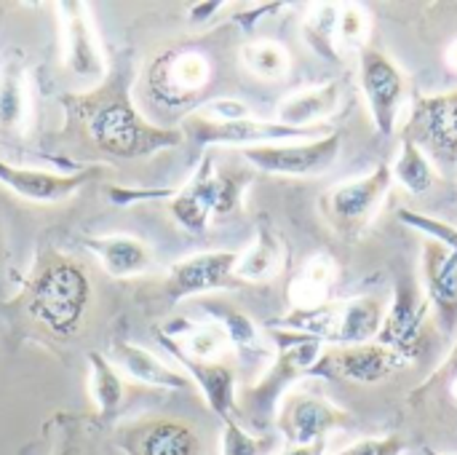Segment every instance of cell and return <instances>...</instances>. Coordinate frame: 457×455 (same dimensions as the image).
Returning a JSON list of instances; mask_svg holds the SVG:
<instances>
[{
    "mask_svg": "<svg viewBox=\"0 0 457 455\" xmlns=\"http://www.w3.org/2000/svg\"><path fill=\"white\" fill-rule=\"evenodd\" d=\"M131 83L134 70L129 59H120L94 88L64 94L59 102L67 113V131L112 158H145L179 147L182 129L150 123L131 99Z\"/></svg>",
    "mask_w": 457,
    "mask_h": 455,
    "instance_id": "6da1fadb",
    "label": "cell"
},
{
    "mask_svg": "<svg viewBox=\"0 0 457 455\" xmlns=\"http://www.w3.org/2000/svg\"><path fill=\"white\" fill-rule=\"evenodd\" d=\"M91 279L86 268L54 247H43L24 279L19 306L56 338H72L91 308Z\"/></svg>",
    "mask_w": 457,
    "mask_h": 455,
    "instance_id": "7a4b0ae2",
    "label": "cell"
},
{
    "mask_svg": "<svg viewBox=\"0 0 457 455\" xmlns=\"http://www.w3.org/2000/svg\"><path fill=\"white\" fill-rule=\"evenodd\" d=\"M265 333L273 343V362L262 373V378L252 383L238 400V416H246L249 424L260 432L276 424L281 400L289 392H295V386L303 378H311L324 351L321 341L308 338L303 333L276 330V327H265Z\"/></svg>",
    "mask_w": 457,
    "mask_h": 455,
    "instance_id": "3957f363",
    "label": "cell"
},
{
    "mask_svg": "<svg viewBox=\"0 0 457 455\" xmlns=\"http://www.w3.org/2000/svg\"><path fill=\"white\" fill-rule=\"evenodd\" d=\"M386 308L378 298H348L329 300L313 311H287L284 316L268 322L276 330L303 333L321 341L324 346H356L378 338Z\"/></svg>",
    "mask_w": 457,
    "mask_h": 455,
    "instance_id": "277c9868",
    "label": "cell"
},
{
    "mask_svg": "<svg viewBox=\"0 0 457 455\" xmlns=\"http://www.w3.org/2000/svg\"><path fill=\"white\" fill-rule=\"evenodd\" d=\"M214 80V62L195 46L166 48L153 56L145 70V86L153 105L161 110H185L201 105V97Z\"/></svg>",
    "mask_w": 457,
    "mask_h": 455,
    "instance_id": "5b68a950",
    "label": "cell"
},
{
    "mask_svg": "<svg viewBox=\"0 0 457 455\" xmlns=\"http://www.w3.org/2000/svg\"><path fill=\"white\" fill-rule=\"evenodd\" d=\"M394 188V174L388 164H378L372 172L345 180L321 196V215L335 233L343 239H359L378 212L383 209L386 196Z\"/></svg>",
    "mask_w": 457,
    "mask_h": 455,
    "instance_id": "8992f818",
    "label": "cell"
},
{
    "mask_svg": "<svg viewBox=\"0 0 457 455\" xmlns=\"http://www.w3.org/2000/svg\"><path fill=\"white\" fill-rule=\"evenodd\" d=\"M335 129L321 123L311 129H295L287 123H278L276 118H241V121H228V123H214L204 121L198 115H185L182 134L204 147H260V145H278V142H295V139H319L332 134Z\"/></svg>",
    "mask_w": 457,
    "mask_h": 455,
    "instance_id": "52a82bcc",
    "label": "cell"
},
{
    "mask_svg": "<svg viewBox=\"0 0 457 455\" xmlns=\"http://www.w3.org/2000/svg\"><path fill=\"white\" fill-rule=\"evenodd\" d=\"M415 362L404 354L370 341L356 346H324L311 378H327V381H348V383H383L391 375L412 367Z\"/></svg>",
    "mask_w": 457,
    "mask_h": 455,
    "instance_id": "ba28073f",
    "label": "cell"
},
{
    "mask_svg": "<svg viewBox=\"0 0 457 455\" xmlns=\"http://www.w3.org/2000/svg\"><path fill=\"white\" fill-rule=\"evenodd\" d=\"M359 86L378 134L391 137L399 126L407 99V78L402 67L380 48L364 46L359 51Z\"/></svg>",
    "mask_w": 457,
    "mask_h": 455,
    "instance_id": "9c48e42d",
    "label": "cell"
},
{
    "mask_svg": "<svg viewBox=\"0 0 457 455\" xmlns=\"http://www.w3.org/2000/svg\"><path fill=\"white\" fill-rule=\"evenodd\" d=\"M343 150V134L335 129L327 137L305 142H278L241 150L244 161L265 174L276 177H319L329 172Z\"/></svg>",
    "mask_w": 457,
    "mask_h": 455,
    "instance_id": "30bf717a",
    "label": "cell"
},
{
    "mask_svg": "<svg viewBox=\"0 0 457 455\" xmlns=\"http://www.w3.org/2000/svg\"><path fill=\"white\" fill-rule=\"evenodd\" d=\"M59 16V38H62V62L64 67L83 80V86L94 88L107 78V56L102 40L96 35L88 3L64 0L56 3Z\"/></svg>",
    "mask_w": 457,
    "mask_h": 455,
    "instance_id": "8fae6325",
    "label": "cell"
},
{
    "mask_svg": "<svg viewBox=\"0 0 457 455\" xmlns=\"http://www.w3.org/2000/svg\"><path fill=\"white\" fill-rule=\"evenodd\" d=\"M351 424L353 418L348 410L313 392H289L276 413V429L289 442V448L327 442L329 434L348 429Z\"/></svg>",
    "mask_w": 457,
    "mask_h": 455,
    "instance_id": "7c38bea8",
    "label": "cell"
},
{
    "mask_svg": "<svg viewBox=\"0 0 457 455\" xmlns=\"http://www.w3.org/2000/svg\"><path fill=\"white\" fill-rule=\"evenodd\" d=\"M404 137L434 161L457 164V88L442 94H418L404 126Z\"/></svg>",
    "mask_w": 457,
    "mask_h": 455,
    "instance_id": "4fadbf2b",
    "label": "cell"
},
{
    "mask_svg": "<svg viewBox=\"0 0 457 455\" xmlns=\"http://www.w3.org/2000/svg\"><path fill=\"white\" fill-rule=\"evenodd\" d=\"M241 252L233 249H206L177 260L166 274V298L182 303L214 290L236 287V263Z\"/></svg>",
    "mask_w": 457,
    "mask_h": 455,
    "instance_id": "5bb4252c",
    "label": "cell"
},
{
    "mask_svg": "<svg viewBox=\"0 0 457 455\" xmlns=\"http://www.w3.org/2000/svg\"><path fill=\"white\" fill-rule=\"evenodd\" d=\"M428 316H431V306L423 295V287L412 276H407L396 284L394 303L386 311L375 341L415 362V357L426 341Z\"/></svg>",
    "mask_w": 457,
    "mask_h": 455,
    "instance_id": "9a60e30c",
    "label": "cell"
},
{
    "mask_svg": "<svg viewBox=\"0 0 457 455\" xmlns=\"http://www.w3.org/2000/svg\"><path fill=\"white\" fill-rule=\"evenodd\" d=\"M126 455H204V437L198 429L179 418H142L123 426L115 437Z\"/></svg>",
    "mask_w": 457,
    "mask_h": 455,
    "instance_id": "2e32d148",
    "label": "cell"
},
{
    "mask_svg": "<svg viewBox=\"0 0 457 455\" xmlns=\"http://www.w3.org/2000/svg\"><path fill=\"white\" fill-rule=\"evenodd\" d=\"M420 287L431 306V319L439 333L453 341L457 335V255L436 241H426L420 257Z\"/></svg>",
    "mask_w": 457,
    "mask_h": 455,
    "instance_id": "e0dca14e",
    "label": "cell"
},
{
    "mask_svg": "<svg viewBox=\"0 0 457 455\" xmlns=\"http://www.w3.org/2000/svg\"><path fill=\"white\" fill-rule=\"evenodd\" d=\"M104 169L102 166H86L72 174L32 169V166H16L0 158V185L8 188L13 196L32 201V204H59L75 196L83 185L96 180Z\"/></svg>",
    "mask_w": 457,
    "mask_h": 455,
    "instance_id": "ac0fdd59",
    "label": "cell"
},
{
    "mask_svg": "<svg viewBox=\"0 0 457 455\" xmlns=\"http://www.w3.org/2000/svg\"><path fill=\"white\" fill-rule=\"evenodd\" d=\"M169 215L171 220L193 233L201 236L206 233L212 217H217V206H220V169L212 158V153H206L198 164V169L193 172V177L174 190V196L169 198Z\"/></svg>",
    "mask_w": 457,
    "mask_h": 455,
    "instance_id": "d6986e66",
    "label": "cell"
},
{
    "mask_svg": "<svg viewBox=\"0 0 457 455\" xmlns=\"http://www.w3.org/2000/svg\"><path fill=\"white\" fill-rule=\"evenodd\" d=\"M32 118L29 75L21 51H11L0 59V137L21 139Z\"/></svg>",
    "mask_w": 457,
    "mask_h": 455,
    "instance_id": "ffe728a7",
    "label": "cell"
},
{
    "mask_svg": "<svg viewBox=\"0 0 457 455\" xmlns=\"http://www.w3.org/2000/svg\"><path fill=\"white\" fill-rule=\"evenodd\" d=\"M177 365L182 367V373L190 378V383L198 386V392L204 394L209 410L220 418V421H230L238 418V392H236V373L230 365L225 362H198L185 357L177 349H166Z\"/></svg>",
    "mask_w": 457,
    "mask_h": 455,
    "instance_id": "44dd1931",
    "label": "cell"
},
{
    "mask_svg": "<svg viewBox=\"0 0 457 455\" xmlns=\"http://www.w3.org/2000/svg\"><path fill=\"white\" fill-rule=\"evenodd\" d=\"M83 247L102 263V268L112 279H134L153 268L155 255L153 247L129 233H104V236H83Z\"/></svg>",
    "mask_w": 457,
    "mask_h": 455,
    "instance_id": "7402d4cb",
    "label": "cell"
},
{
    "mask_svg": "<svg viewBox=\"0 0 457 455\" xmlns=\"http://www.w3.org/2000/svg\"><path fill=\"white\" fill-rule=\"evenodd\" d=\"M340 105H343V80H324L287 94L276 105V121L295 129H311V126H321L324 118L335 115Z\"/></svg>",
    "mask_w": 457,
    "mask_h": 455,
    "instance_id": "603a6c76",
    "label": "cell"
},
{
    "mask_svg": "<svg viewBox=\"0 0 457 455\" xmlns=\"http://www.w3.org/2000/svg\"><path fill=\"white\" fill-rule=\"evenodd\" d=\"M204 311L212 322L222 327L228 335L230 349L246 362V365H262L268 357H273V349L268 346V333L254 324L249 314H244L236 306L228 303H204Z\"/></svg>",
    "mask_w": 457,
    "mask_h": 455,
    "instance_id": "cb8c5ba5",
    "label": "cell"
},
{
    "mask_svg": "<svg viewBox=\"0 0 457 455\" xmlns=\"http://www.w3.org/2000/svg\"><path fill=\"white\" fill-rule=\"evenodd\" d=\"M287 260H289V249H287V241L281 239V233L273 225L260 223L254 241L238 255L236 282L238 284L270 282V279H276L284 271Z\"/></svg>",
    "mask_w": 457,
    "mask_h": 455,
    "instance_id": "d4e9b609",
    "label": "cell"
},
{
    "mask_svg": "<svg viewBox=\"0 0 457 455\" xmlns=\"http://www.w3.org/2000/svg\"><path fill=\"white\" fill-rule=\"evenodd\" d=\"M112 359H115L118 370L126 373L129 378H134L137 383L163 389V392L190 389V378L182 370L166 365L153 351H147V349H142V346H137L131 341H115L112 343Z\"/></svg>",
    "mask_w": 457,
    "mask_h": 455,
    "instance_id": "484cf974",
    "label": "cell"
},
{
    "mask_svg": "<svg viewBox=\"0 0 457 455\" xmlns=\"http://www.w3.org/2000/svg\"><path fill=\"white\" fill-rule=\"evenodd\" d=\"M337 260L327 252L311 255L300 271L292 276L287 300L292 311H313L324 303H329V292L337 282Z\"/></svg>",
    "mask_w": 457,
    "mask_h": 455,
    "instance_id": "4316f807",
    "label": "cell"
},
{
    "mask_svg": "<svg viewBox=\"0 0 457 455\" xmlns=\"http://www.w3.org/2000/svg\"><path fill=\"white\" fill-rule=\"evenodd\" d=\"M337 3H316L311 5L303 21V40L305 46L324 62L343 64L340 43H337Z\"/></svg>",
    "mask_w": 457,
    "mask_h": 455,
    "instance_id": "83f0119b",
    "label": "cell"
},
{
    "mask_svg": "<svg viewBox=\"0 0 457 455\" xmlns=\"http://www.w3.org/2000/svg\"><path fill=\"white\" fill-rule=\"evenodd\" d=\"M391 174H394V182L412 196H423L436 185V169H434L431 158L426 156V150L420 145H415L407 137L399 145Z\"/></svg>",
    "mask_w": 457,
    "mask_h": 455,
    "instance_id": "f1b7e54d",
    "label": "cell"
},
{
    "mask_svg": "<svg viewBox=\"0 0 457 455\" xmlns=\"http://www.w3.org/2000/svg\"><path fill=\"white\" fill-rule=\"evenodd\" d=\"M88 392L102 416H112L120 408L123 394H126L118 367L110 359H104L99 351L88 354Z\"/></svg>",
    "mask_w": 457,
    "mask_h": 455,
    "instance_id": "f546056e",
    "label": "cell"
},
{
    "mask_svg": "<svg viewBox=\"0 0 457 455\" xmlns=\"http://www.w3.org/2000/svg\"><path fill=\"white\" fill-rule=\"evenodd\" d=\"M241 64L246 72L265 78V80H278L289 72L292 59L287 46H281L278 40L270 38H257L241 46Z\"/></svg>",
    "mask_w": 457,
    "mask_h": 455,
    "instance_id": "4dcf8cb0",
    "label": "cell"
},
{
    "mask_svg": "<svg viewBox=\"0 0 457 455\" xmlns=\"http://www.w3.org/2000/svg\"><path fill=\"white\" fill-rule=\"evenodd\" d=\"M372 19L370 13L356 3H343L337 11V43L345 48H364V40L370 38Z\"/></svg>",
    "mask_w": 457,
    "mask_h": 455,
    "instance_id": "1f68e13d",
    "label": "cell"
},
{
    "mask_svg": "<svg viewBox=\"0 0 457 455\" xmlns=\"http://www.w3.org/2000/svg\"><path fill=\"white\" fill-rule=\"evenodd\" d=\"M399 220L420 233L428 236V241H436L442 244L445 249L455 252L457 255V225H450L439 217H431V215H423V212H412V209H402L399 212Z\"/></svg>",
    "mask_w": 457,
    "mask_h": 455,
    "instance_id": "d6a6232c",
    "label": "cell"
},
{
    "mask_svg": "<svg viewBox=\"0 0 457 455\" xmlns=\"http://www.w3.org/2000/svg\"><path fill=\"white\" fill-rule=\"evenodd\" d=\"M265 440L252 434L238 418L222 421V437H220V455H262Z\"/></svg>",
    "mask_w": 457,
    "mask_h": 455,
    "instance_id": "836d02e7",
    "label": "cell"
},
{
    "mask_svg": "<svg viewBox=\"0 0 457 455\" xmlns=\"http://www.w3.org/2000/svg\"><path fill=\"white\" fill-rule=\"evenodd\" d=\"M249 182H252L249 172H241V169H222L220 172V206H217V217H228V215H233L241 206Z\"/></svg>",
    "mask_w": 457,
    "mask_h": 455,
    "instance_id": "e575fe53",
    "label": "cell"
},
{
    "mask_svg": "<svg viewBox=\"0 0 457 455\" xmlns=\"http://www.w3.org/2000/svg\"><path fill=\"white\" fill-rule=\"evenodd\" d=\"M193 115L204 118V121H214V123H228V121H241V118H249L252 110L244 99L238 97H214V99H206L201 102Z\"/></svg>",
    "mask_w": 457,
    "mask_h": 455,
    "instance_id": "d590c367",
    "label": "cell"
},
{
    "mask_svg": "<svg viewBox=\"0 0 457 455\" xmlns=\"http://www.w3.org/2000/svg\"><path fill=\"white\" fill-rule=\"evenodd\" d=\"M407 453V440L399 434H386V437H361L359 442L337 451L332 455H404Z\"/></svg>",
    "mask_w": 457,
    "mask_h": 455,
    "instance_id": "8d00e7d4",
    "label": "cell"
},
{
    "mask_svg": "<svg viewBox=\"0 0 457 455\" xmlns=\"http://www.w3.org/2000/svg\"><path fill=\"white\" fill-rule=\"evenodd\" d=\"M110 201L115 206H129L134 201H169L174 196L171 188H155V190H126V188H110Z\"/></svg>",
    "mask_w": 457,
    "mask_h": 455,
    "instance_id": "74e56055",
    "label": "cell"
},
{
    "mask_svg": "<svg viewBox=\"0 0 457 455\" xmlns=\"http://www.w3.org/2000/svg\"><path fill=\"white\" fill-rule=\"evenodd\" d=\"M436 381L442 383L445 394L450 397V402L457 408V351L445 362V367L436 373Z\"/></svg>",
    "mask_w": 457,
    "mask_h": 455,
    "instance_id": "f35d334b",
    "label": "cell"
},
{
    "mask_svg": "<svg viewBox=\"0 0 457 455\" xmlns=\"http://www.w3.org/2000/svg\"><path fill=\"white\" fill-rule=\"evenodd\" d=\"M327 453V442H319V445H305V448H289L281 455H324Z\"/></svg>",
    "mask_w": 457,
    "mask_h": 455,
    "instance_id": "ab89813d",
    "label": "cell"
},
{
    "mask_svg": "<svg viewBox=\"0 0 457 455\" xmlns=\"http://www.w3.org/2000/svg\"><path fill=\"white\" fill-rule=\"evenodd\" d=\"M222 3H204V5H195L193 11H190V19H206L209 13H212V8H220Z\"/></svg>",
    "mask_w": 457,
    "mask_h": 455,
    "instance_id": "60d3db41",
    "label": "cell"
},
{
    "mask_svg": "<svg viewBox=\"0 0 457 455\" xmlns=\"http://www.w3.org/2000/svg\"><path fill=\"white\" fill-rule=\"evenodd\" d=\"M445 59H447L450 70H455L457 72V38L455 40H450V46H447V51H445Z\"/></svg>",
    "mask_w": 457,
    "mask_h": 455,
    "instance_id": "b9f144b4",
    "label": "cell"
},
{
    "mask_svg": "<svg viewBox=\"0 0 457 455\" xmlns=\"http://www.w3.org/2000/svg\"><path fill=\"white\" fill-rule=\"evenodd\" d=\"M423 455H455V453H445V451H434V448H423Z\"/></svg>",
    "mask_w": 457,
    "mask_h": 455,
    "instance_id": "7bdbcfd3",
    "label": "cell"
},
{
    "mask_svg": "<svg viewBox=\"0 0 457 455\" xmlns=\"http://www.w3.org/2000/svg\"><path fill=\"white\" fill-rule=\"evenodd\" d=\"M0 268H3V236H0Z\"/></svg>",
    "mask_w": 457,
    "mask_h": 455,
    "instance_id": "ee69618b",
    "label": "cell"
}]
</instances>
